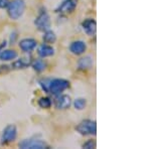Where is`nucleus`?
Returning <instances> with one entry per match:
<instances>
[{"instance_id":"f257e3e1","label":"nucleus","mask_w":151,"mask_h":149,"mask_svg":"<svg viewBox=\"0 0 151 149\" xmlns=\"http://www.w3.org/2000/svg\"><path fill=\"white\" fill-rule=\"evenodd\" d=\"M25 10V1L24 0H13L7 5V12L11 19L20 18Z\"/></svg>"},{"instance_id":"f03ea898","label":"nucleus","mask_w":151,"mask_h":149,"mask_svg":"<svg viewBox=\"0 0 151 149\" xmlns=\"http://www.w3.org/2000/svg\"><path fill=\"white\" fill-rule=\"evenodd\" d=\"M70 87V82L64 79H55L48 80L47 84V93H52V95H58Z\"/></svg>"},{"instance_id":"7ed1b4c3","label":"nucleus","mask_w":151,"mask_h":149,"mask_svg":"<svg viewBox=\"0 0 151 149\" xmlns=\"http://www.w3.org/2000/svg\"><path fill=\"white\" fill-rule=\"evenodd\" d=\"M77 131L82 135H96L97 125L93 120H84L77 126Z\"/></svg>"},{"instance_id":"20e7f679","label":"nucleus","mask_w":151,"mask_h":149,"mask_svg":"<svg viewBox=\"0 0 151 149\" xmlns=\"http://www.w3.org/2000/svg\"><path fill=\"white\" fill-rule=\"evenodd\" d=\"M19 147L22 149H45L47 148V144L41 139H24L19 143Z\"/></svg>"},{"instance_id":"39448f33","label":"nucleus","mask_w":151,"mask_h":149,"mask_svg":"<svg viewBox=\"0 0 151 149\" xmlns=\"http://www.w3.org/2000/svg\"><path fill=\"white\" fill-rule=\"evenodd\" d=\"M35 24L40 30L45 31V30H47V29H50V15L47 14V12H45V11L41 12L40 15L37 16V18L35 19Z\"/></svg>"},{"instance_id":"423d86ee","label":"nucleus","mask_w":151,"mask_h":149,"mask_svg":"<svg viewBox=\"0 0 151 149\" xmlns=\"http://www.w3.org/2000/svg\"><path fill=\"white\" fill-rule=\"evenodd\" d=\"M16 136H17V129L14 125H8L5 127V129L3 130V133H2V143H9L12 142L16 139Z\"/></svg>"},{"instance_id":"0eeeda50","label":"nucleus","mask_w":151,"mask_h":149,"mask_svg":"<svg viewBox=\"0 0 151 149\" xmlns=\"http://www.w3.org/2000/svg\"><path fill=\"white\" fill-rule=\"evenodd\" d=\"M72 104V100H70V97L68 96V95H60L58 94L57 98L55 99V105L58 109L60 110H65L68 109Z\"/></svg>"},{"instance_id":"6e6552de","label":"nucleus","mask_w":151,"mask_h":149,"mask_svg":"<svg viewBox=\"0 0 151 149\" xmlns=\"http://www.w3.org/2000/svg\"><path fill=\"white\" fill-rule=\"evenodd\" d=\"M82 27L84 31L89 36H94L97 31V23L93 18H88L82 23Z\"/></svg>"},{"instance_id":"1a4fd4ad","label":"nucleus","mask_w":151,"mask_h":149,"mask_svg":"<svg viewBox=\"0 0 151 149\" xmlns=\"http://www.w3.org/2000/svg\"><path fill=\"white\" fill-rule=\"evenodd\" d=\"M36 45L37 42L33 38H24L19 42V48L24 53H31L36 48Z\"/></svg>"},{"instance_id":"9d476101","label":"nucleus","mask_w":151,"mask_h":149,"mask_svg":"<svg viewBox=\"0 0 151 149\" xmlns=\"http://www.w3.org/2000/svg\"><path fill=\"white\" fill-rule=\"evenodd\" d=\"M87 50V45L85 41L83 40H76L74 42L70 43V50L72 52L74 55H83Z\"/></svg>"},{"instance_id":"9b49d317","label":"nucleus","mask_w":151,"mask_h":149,"mask_svg":"<svg viewBox=\"0 0 151 149\" xmlns=\"http://www.w3.org/2000/svg\"><path fill=\"white\" fill-rule=\"evenodd\" d=\"M77 3H76V0H65L57 9L58 12L60 13H70L75 10Z\"/></svg>"},{"instance_id":"f8f14e48","label":"nucleus","mask_w":151,"mask_h":149,"mask_svg":"<svg viewBox=\"0 0 151 149\" xmlns=\"http://www.w3.org/2000/svg\"><path fill=\"white\" fill-rule=\"evenodd\" d=\"M37 53L40 58H47L55 55V48L48 45H41L38 48Z\"/></svg>"},{"instance_id":"ddd939ff","label":"nucleus","mask_w":151,"mask_h":149,"mask_svg":"<svg viewBox=\"0 0 151 149\" xmlns=\"http://www.w3.org/2000/svg\"><path fill=\"white\" fill-rule=\"evenodd\" d=\"M16 58H17V53L13 50H2L0 53V60H4V62L15 60Z\"/></svg>"},{"instance_id":"4468645a","label":"nucleus","mask_w":151,"mask_h":149,"mask_svg":"<svg viewBox=\"0 0 151 149\" xmlns=\"http://www.w3.org/2000/svg\"><path fill=\"white\" fill-rule=\"evenodd\" d=\"M78 67L80 70H89L93 67V58L87 55L85 58H82L78 63Z\"/></svg>"},{"instance_id":"2eb2a0df","label":"nucleus","mask_w":151,"mask_h":149,"mask_svg":"<svg viewBox=\"0 0 151 149\" xmlns=\"http://www.w3.org/2000/svg\"><path fill=\"white\" fill-rule=\"evenodd\" d=\"M42 40L47 43H53L55 40H57V36H55L53 31L47 29V30L45 31V35L42 36Z\"/></svg>"},{"instance_id":"dca6fc26","label":"nucleus","mask_w":151,"mask_h":149,"mask_svg":"<svg viewBox=\"0 0 151 149\" xmlns=\"http://www.w3.org/2000/svg\"><path fill=\"white\" fill-rule=\"evenodd\" d=\"M29 65H30V60L28 58H20V60L13 63L12 68L13 69H24V68H26Z\"/></svg>"},{"instance_id":"f3484780","label":"nucleus","mask_w":151,"mask_h":149,"mask_svg":"<svg viewBox=\"0 0 151 149\" xmlns=\"http://www.w3.org/2000/svg\"><path fill=\"white\" fill-rule=\"evenodd\" d=\"M45 67H47V65H45V63L43 62L42 60H35V62L32 63L33 70L36 71V72H38V73L45 71Z\"/></svg>"},{"instance_id":"a211bd4d","label":"nucleus","mask_w":151,"mask_h":149,"mask_svg":"<svg viewBox=\"0 0 151 149\" xmlns=\"http://www.w3.org/2000/svg\"><path fill=\"white\" fill-rule=\"evenodd\" d=\"M38 105H40V107H41V108H43V109H48L52 106V100L47 97H42L38 100Z\"/></svg>"},{"instance_id":"6ab92c4d","label":"nucleus","mask_w":151,"mask_h":149,"mask_svg":"<svg viewBox=\"0 0 151 149\" xmlns=\"http://www.w3.org/2000/svg\"><path fill=\"white\" fill-rule=\"evenodd\" d=\"M86 105H87V101L84 98H79V99L75 100L74 102V106L77 110H84Z\"/></svg>"},{"instance_id":"aec40b11","label":"nucleus","mask_w":151,"mask_h":149,"mask_svg":"<svg viewBox=\"0 0 151 149\" xmlns=\"http://www.w3.org/2000/svg\"><path fill=\"white\" fill-rule=\"evenodd\" d=\"M83 147L86 149H93L96 147V142L94 140H88L86 143L83 145Z\"/></svg>"},{"instance_id":"412c9836","label":"nucleus","mask_w":151,"mask_h":149,"mask_svg":"<svg viewBox=\"0 0 151 149\" xmlns=\"http://www.w3.org/2000/svg\"><path fill=\"white\" fill-rule=\"evenodd\" d=\"M9 2L7 0H0V8H5L8 5Z\"/></svg>"},{"instance_id":"4be33fe9","label":"nucleus","mask_w":151,"mask_h":149,"mask_svg":"<svg viewBox=\"0 0 151 149\" xmlns=\"http://www.w3.org/2000/svg\"><path fill=\"white\" fill-rule=\"evenodd\" d=\"M6 46V41H3V42L1 43V45H0V52H1L2 50H3L4 48H5Z\"/></svg>"}]
</instances>
